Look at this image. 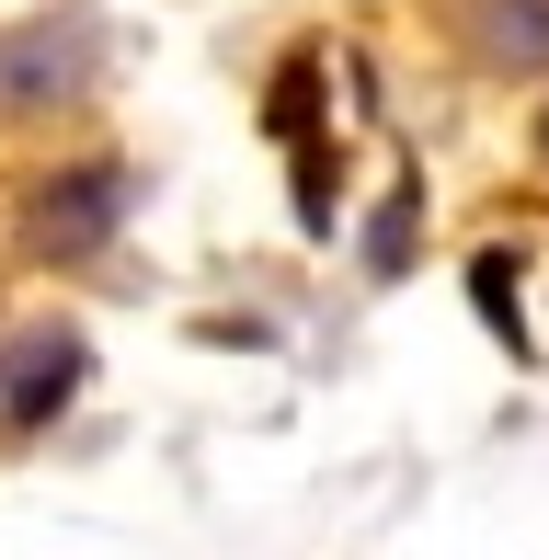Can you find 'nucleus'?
<instances>
[{
  "mask_svg": "<svg viewBox=\"0 0 549 560\" xmlns=\"http://www.w3.org/2000/svg\"><path fill=\"white\" fill-rule=\"evenodd\" d=\"M115 229H127V161H58L23 195V252H46V264H81Z\"/></svg>",
  "mask_w": 549,
  "mask_h": 560,
  "instance_id": "1",
  "label": "nucleus"
},
{
  "mask_svg": "<svg viewBox=\"0 0 549 560\" xmlns=\"http://www.w3.org/2000/svg\"><path fill=\"white\" fill-rule=\"evenodd\" d=\"M81 377H92L81 320H23V332H0V435H46Z\"/></svg>",
  "mask_w": 549,
  "mask_h": 560,
  "instance_id": "2",
  "label": "nucleus"
},
{
  "mask_svg": "<svg viewBox=\"0 0 549 560\" xmlns=\"http://www.w3.org/2000/svg\"><path fill=\"white\" fill-rule=\"evenodd\" d=\"M92 92V23L81 12H35L23 35H0V115H46Z\"/></svg>",
  "mask_w": 549,
  "mask_h": 560,
  "instance_id": "3",
  "label": "nucleus"
},
{
  "mask_svg": "<svg viewBox=\"0 0 549 560\" xmlns=\"http://www.w3.org/2000/svg\"><path fill=\"white\" fill-rule=\"evenodd\" d=\"M446 35L492 81H538L549 69V0H446Z\"/></svg>",
  "mask_w": 549,
  "mask_h": 560,
  "instance_id": "4",
  "label": "nucleus"
},
{
  "mask_svg": "<svg viewBox=\"0 0 549 560\" xmlns=\"http://www.w3.org/2000/svg\"><path fill=\"white\" fill-rule=\"evenodd\" d=\"M538 161H549V115H538Z\"/></svg>",
  "mask_w": 549,
  "mask_h": 560,
  "instance_id": "5",
  "label": "nucleus"
}]
</instances>
